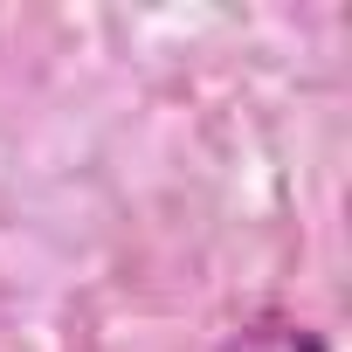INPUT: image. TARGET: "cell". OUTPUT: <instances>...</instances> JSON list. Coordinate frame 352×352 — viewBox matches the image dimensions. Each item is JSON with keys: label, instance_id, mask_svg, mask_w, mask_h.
<instances>
[{"label": "cell", "instance_id": "obj_1", "mask_svg": "<svg viewBox=\"0 0 352 352\" xmlns=\"http://www.w3.org/2000/svg\"><path fill=\"white\" fill-rule=\"evenodd\" d=\"M214 352H331V338H324L311 318H297V311H283V304H263V311H249Z\"/></svg>", "mask_w": 352, "mask_h": 352}]
</instances>
